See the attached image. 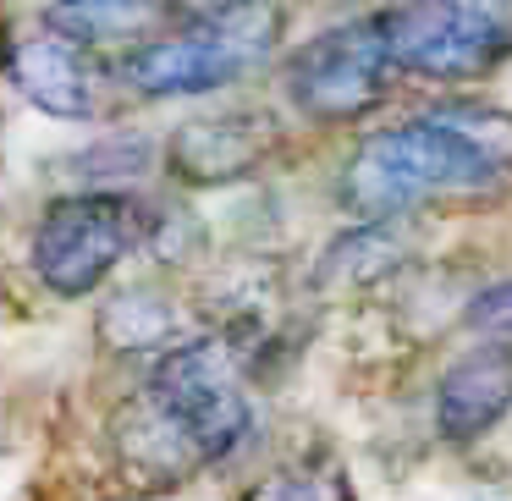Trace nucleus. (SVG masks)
Instances as JSON below:
<instances>
[{
	"mask_svg": "<svg viewBox=\"0 0 512 501\" xmlns=\"http://www.w3.org/2000/svg\"><path fill=\"white\" fill-rule=\"evenodd\" d=\"M259 435L243 358L226 336H188L155 358L149 380L116 419V452L149 490H171L232 463Z\"/></svg>",
	"mask_w": 512,
	"mask_h": 501,
	"instance_id": "nucleus-2",
	"label": "nucleus"
},
{
	"mask_svg": "<svg viewBox=\"0 0 512 501\" xmlns=\"http://www.w3.org/2000/svg\"><path fill=\"white\" fill-rule=\"evenodd\" d=\"M6 78L50 122H94L100 116V72H94L89 50L67 45L56 34L17 39L6 50Z\"/></svg>",
	"mask_w": 512,
	"mask_h": 501,
	"instance_id": "nucleus-9",
	"label": "nucleus"
},
{
	"mask_svg": "<svg viewBox=\"0 0 512 501\" xmlns=\"http://www.w3.org/2000/svg\"><path fill=\"white\" fill-rule=\"evenodd\" d=\"M177 0H45V34L78 50L144 45V39L177 28Z\"/></svg>",
	"mask_w": 512,
	"mask_h": 501,
	"instance_id": "nucleus-10",
	"label": "nucleus"
},
{
	"mask_svg": "<svg viewBox=\"0 0 512 501\" xmlns=\"http://www.w3.org/2000/svg\"><path fill=\"white\" fill-rule=\"evenodd\" d=\"M397 221H353V232H342L320 259L325 281H369L386 276L397 265Z\"/></svg>",
	"mask_w": 512,
	"mask_h": 501,
	"instance_id": "nucleus-13",
	"label": "nucleus"
},
{
	"mask_svg": "<svg viewBox=\"0 0 512 501\" xmlns=\"http://www.w3.org/2000/svg\"><path fill=\"white\" fill-rule=\"evenodd\" d=\"M243 501H358L336 463H281L243 490Z\"/></svg>",
	"mask_w": 512,
	"mask_h": 501,
	"instance_id": "nucleus-14",
	"label": "nucleus"
},
{
	"mask_svg": "<svg viewBox=\"0 0 512 501\" xmlns=\"http://www.w3.org/2000/svg\"><path fill=\"white\" fill-rule=\"evenodd\" d=\"M0 34H6V28H0Z\"/></svg>",
	"mask_w": 512,
	"mask_h": 501,
	"instance_id": "nucleus-16",
	"label": "nucleus"
},
{
	"mask_svg": "<svg viewBox=\"0 0 512 501\" xmlns=\"http://www.w3.org/2000/svg\"><path fill=\"white\" fill-rule=\"evenodd\" d=\"M100 331H105V342H111V347H133V353H155V358L188 342L182 314L171 309L160 292H149V287L116 292V298L105 303V314H100Z\"/></svg>",
	"mask_w": 512,
	"mask_h": 501,
	"instance_id": "nucleus-11",
	"label": "nucleus"
},
{
	"mask_svg": "<svg viewBox=\"0 0 512 501\" xmlns=\"http://www.w3.org/2000/svg\"><path fill=\"white\" fill-rule=\"evenodd\" d=\"M72 177V188H111V193H127L138 177H149L155 166V138L149 133H105L94 138L89 149L61 160Z\"/></svg>",
	"mask_w": 512,
	"mask_h": 501,
	"instance_id": "nucleus-12",
	"label": "nucleus"
},
{
	"mask_svg": "<svg viewBox=\"0 0 512 501\" xmlns=\"http://www.w3.org/2000/svg\"><path fill=\"white\" fill-rule=\"evenodd\" d=\"M287 105L314 127H353L369 122L397 94L402 72L391 61L386 12H358L320 34L298 39L276 67Z\"/></svg>",
	"mask_w": 512,
	"mask_h": 501,
	"instance_id": "nucleus-4",
	"label": "nucleus"
},
{
	"mask_svg": "<svg viewBox=\"0 0 512 501\" xmlns=\"http://www.w3.org/2000/svg\"><path fill=\"white\" fill-rule=\"evenodd\" d=\"M276 155V122L265 111H204L171 127L166 171L188 188H232Z\"/></svg>",
	"mask_w": 512,
	"mask_h": 501,
	"instance_id": "nucleus-8",
	"label": "nucleus"
},
{
	"mask_svg": "<svg viewBox=\"0 0 512 501\" xmlns=\"http://www.w3.org/2000/svg\"><path fill=\"white\" fill-rule=\"evenodd\" d=\"M501 419H512V336H485L435 375L430 424L446 446H479Z\"/></svg>",
	"mask_w": 512,
	"mask_h": 501,
	"instance_id": "nucleus-7",
	"label": "nucleus"
},
{
	"mask_svg": "<svg viewBox=\"0 0 512 501\" xmlns=\"http://www.w3.org/2000/svg\"><path fill=\"white\" fill-rule=\"evenodd\" d=\"M149 221H155V210H144L133 193L72 188L39 210L34 232H28V265H34L39 287L56 298H94L122 270V259L149 243Z\"/></svg>",
	"mask_w": 512,
	"mask_h": 501,
	"instance_id": "nucleus-6",
	"label": "nucleus"
},
{
	"mask_svg": "<svg viewBox=\"0 0 512 501\" xmlns=\"http://www.w3.org/2000/svg\"><path fill=\"white\" fill-rule=\"evenodd\" d=\"M281 45L276 6H248L221 17H182V28L133 45L116 61V78L144 100H204L237 89L243 78L265 72Z\"/></svg>",
	"mask_w": 512,
	"mask_h": 501,
	"instance_id": "nucleus-3",
	"label": "nucleus"
},
{
	"mask_svg": "<svg viewBox=\"0 0 512 501\" xmlns=\"http://www.w3.org/2000/svg\"><path fill=\"white\" fill-rule=\"evenodd\" d=\"M380 12L402 83L479 89L512 67V0H391Z\"/></svg>",
	"mask_w": 512,
	"mask_h": 501,
	"instance_id": "nucleus-5",
	"label": "nucleus"
},
{
	"mask_svg": "<svg viewBox=\"0 0 512 501\" xmlns=\"http://www.w3.org/2000/svg\"><path fill=\"white\" fill-rule=\"evenodd\" d=\"M336 199L353 221H408L430 204L512 199V111L441 100L358 133Z\"/></svg>",
	"mask_w": 512,
	"mask_h": 501,
	"instance_id": "nucleus-1",
	"label": "nucleus"
},
{
	"mask_svg": "<svg viewBox=\"0 0 512 501\" xmlns=\"http://www.w3.org/2000/svg\"><path fill=\"white\" fill-rule=\"evenodd\" d=\"M248 6H270V0H177L182 17H221V12H248Z\"/></svg>",
	"mask_w": 512,
	"mask_h": 501,
	"instance_id": "nucleus-15",
	"label": "nucleus"
}]
</instances>
